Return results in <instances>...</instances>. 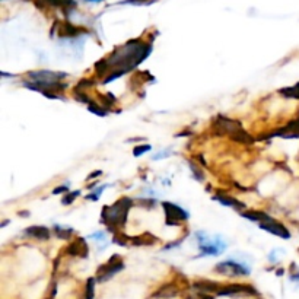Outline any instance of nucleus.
Masks as SVG:
<instances>
[{
  "label": "nucleus",
  "instance_id": "0eeeda50",
  "mask_svg": "<svg viewBox=\"0 0 299 299\" xmlns=\"http://www.w3.org/2000/svg\"><path fill=\"white\" fill-rule=\"evenodd\" d=\"M197 240H199L200 251L203 253V255H219V253H222L226 247L219 238L213 241L204 233H197Z\"/></svg>",
  "mask_w": 299,
  "mask_h": 299
},
{
  "label": "nucleus",
  "instance_id": "a211bd4d",
  "mask_svg": "<svg viewBox=\"0 0 299 299\" xmlns=\"http://www.w3.org/2000/svg\"><path fill=\"white\" fill-rule=\"evenodd\" d=\"M279 94H282L286 98H293V100H299V82L295 86L290 88H283L279 91Z\"/></svg>",
  "mask_w": 299,
  "mask_h": 299
},
{
  "label": "nucleus",
  "instance_id": "20e7f679",
  "mask_svg": "<svg viewBox=\"0 0 299 299\" xmlns=\"http://www.w3.org/2000/svg\"><path fill=\"white\" fill-rule=\"evenodd\" d=\"M123 268H124V263H123L122 257L120 255H112L105 264H102L98 268L97 280L98 282H105V280L111 279L114 275H117L118 272H122Z\"/></svg>",
  "mask_w": 299,
  "mask_h": 299
},
{
  "label": "nucleus",
  "instance_id": "bb28decb",
  "mask_svg": "<svg viewBox=\"0 0 299 299\" xmlns=\"http://www.w3.org/2000/svg\"><path fill=\"white\" fill-rule=\"evenodd\" d=\"M152 2H155V0H124L122 2L123 5H149V3H152Z\"/></svg>",
  "mask_w": 299,
  "mask_h": 299
},
{
  "label": "nucleus",
  "instance_id": "423d86ee",
  "mask_svg": "<svg viewBox=\"0 0 299 299\" xmlns=\"http://www.w3.org/2000/svg\"><path fill=\"white\" fill-rule=\"evenodd\" d=\"M216 273L223 275L228 277H238V276H248L250 275V268L245 267L244 264H240L236 261H222L215 267Z\"/></svg>",
  "mask_w": 299,
  "mask_h": 299
},
{
  "label": "nucleus",
  "instance_id": "f704fd0d",
  "mask_svg": "<svg viewBox=\"0 0 299 299\" xmlns=\"http://www.w3.org/2000/svg\"><path fill=\"white\" fill-rule=\"evenodd\" d=\"M85 2H102V0H85Z\"/></svg>",
  "mask_w": 299,
  "mask_h": 299
},
{
  "label": "nucleus",
  "instance_id": "9d476101",
  "mask_svg": "<svg viewBox=\"0 0 299 299\" xmlns=\"http://www.w3.org/2000/svg\"><path fill=\"white\" fill-rule=\"evenodd\" d=\"M67 253H69V255H73V257H83V258H86L89 253L86 241L83 238H76L73 243L69 244Z\"/></svg>",
  "mask_w": 299,
  "mask_h": 299
},
{
  "label": "nucleus",
  "instance_id": "1a4fd4ad",
  "mask_svg": "<svg viewBox=\"0 0 299 299\" xmlns=\"http://www.w3.org/2000/svg\"><path fill=\"white\" fill-rule=\"evenodd\" d=\"M238 293H250V295H255L254 289L247 285H228V286H221L216 295L219 296H229V295H238Z\"/></svg>",
  "mask_w": 299,
  "mask_h": 299
},
{
  "label": "nucleus",
  "instance_id": "aec40b11",
  "mask_svg": "<svg viewBox=\"0 0 299 299\" xmlns=\"http://www.w3.org/2000/svg\"><path fill=\"white\" fill-rule=\"evenodd\" d=\"M72 229H69V228H60V226H55V235L60 238V240H70V235H72Z\"/></svg>",
  "mask_w": 299,
  "mask_h": 299
},
{
  "label": "nucleus",
  "instance_id": "2f4dec72",
  "mask_svg": "<svg viewBox=\"0 0 299 299\" xmlns=\"http://www.w3.org/2000/svg\"><path fill=\"white\" fill-rule=\"evenodd\" d=\"M91 236H92V238H95V240H105V233H104V232L92 233Z\"/></svg>",
  "mask_w": 299,
  "mask_h": 299
},
{
  "label": "nucleus",
  "instance_id": "9b49d317",
  "mask_svg": "<svg viewBox=\"0 0 299 299\" xmlns=\"http://www.w3.org/2000/svg\"><path fill=\"white\" fill-rule=\"evenodd\" d=\"M85 31L79 26H75L73 23L70 22H63L58 25V35L60 37H78L80 34H83Z\"/></svg>",
  "mask_w": 299,
  "mask_h": 299
},
{
  "label": "nucleus",
  "instance_id": "6ab92c4d",
  "mask_svg": "<svg viewBox=\"0 0 299 299\" xmlns=\"http://www.w3.org/2000/svg\"><path fill=\"white\" fill-rule=\"evenodd\" d=\"M95 295V279L89 277L86 282V292H85V299H94Z\"/></svg>",
  "mask_w": 299,
  "mask_h": 299
},
{
  "label": "nucleus",
  "instance_id": "c9c22d12",
  "mask_svg": "<svg viewBox=\"0 0 299 299\" xmlns=\"http://www.w3.org/2000/svg\"><path fill=\"white\" fill-rule=\"evenodd\" d=\"M298 118H299V117H298Z\"/></svg>",
  "mask_w": 299,
  "mask_h": 299
},
{
  "label": "nucleus",
  "instance_id": "7ed1b4c3",
  "mask_svg": "<svg viewBox=\"0 0 299 299\" xmlns=\"http://www.w3.org/2000/svg\"><path fill=\"white\" fill-rule=\"evenodd\" d=\"M162 207H164V212H165L166 225H169V226H180L183 222H186L189 219V213L184 209H181L177 204H174V203L164 201Z\"/></svg>",
  "mask_w": 299,
  "mask_h": 299
},
{
  "label": "nucleus",
  "instance_id": "f03ea898",
  "mask_svg": "<svg viewBox=\"0 0 299 299\" xmlns=\"http://www.w3.org/2000/svg\"><path fill=\"white\" fill-rule=\"evenodd\" d=\"M130 207H132V200L129 197H122L112 206H105L102 209V222L110 229L123 226L127 221V213L130 211Z\"/></svg>",
  "mask_w": 299,
  "mask_h": 299
},
{
  "label": "nucleus",
  "instance_id": "c756f323",
  "mask_svg": "<svg viewBox=\"0 0 299 299\" xmlns=\"http://www.w3.org/2000/svg\"><path fill=\"white\" fill-rule=\"evenodd\" d=\"M67 186H63V187H57V189L53 190V194H62V193H65L67 191Z\"/></svg>",
  "mask_w": 299,
  "mask_h": 299
},
{
  "label": "nucleus",
  "instance_id": "72a5a7b5",
  "mask_svg": "<svg viewBox=\"0 0 299 299\" xmlns=\"http://www.w3.org/2000/svg\"><path fill=\"white\" fill-rule=\"evenodd\" d=\"M201 299H213L212 296H201Z\"/></svg>",
  "mask_w": 299,
  "mask_h": 299
},
{
  "label": "nucleus",
  "instance_id": "393cba45",
  "mask_svg": "<svg viewBox=\"0 0 299 299\" xmlns=\"http://www.w3.org/2000/svg\"><path fill=\"white\" fill-rule=\"evenodd\" d=\"M79 194H80V191H79V190H76V191H73V193H70V194L65 196V197H63V200H62V203H63V204H72V203L75 201V199L78 197Z\"/></svg>",
  "mask_w": 299,
  "mask_h": 299
},
{
  "label": "nucleus",
  "instance_id": "f8f14e48",
  "mask_svg": "<svg viewBox=\"0 0 299 299\" xmlns=\"http://www.w3.org/2000/svg\"><path fill=\"white\" fill-rule=\"evenodd\" d=\"M25 235L45 241V240L50 238V229L45 228V226H29V228L25 229Z\"/></svg>",
  "mask_w": 299,
  "mask_h": 299
},
{
  "label": "nucleus",
  "instance_id": "412c9836",
  "mask_svg": "<svg viewBox=\"0 0 299 299\" xmlns=\"http://www.w3.org/2000/svg\"><path fill=\"white\" fill-rule=\"evenodd\" d=\"M73 97L75 100L79 101V102H91L89 97L85 94V91H79V89H75L73 91Z\"/></svg>",
  "mask_w": 299,
  "mask_h": 299
},
{
  "label": "nucleus",
  "instance_id": "39448f33",
  "mask_svg": "<svg viewBox=\"0 0 299 299\" xmlns=\"http://www.w3.org/2000/svg\"><path fill=\"white\" fill-rule=\"evenodd\" d=\"M240 129H243L240 123L231 120L228 117H223V115H218L216 120L213 122V133L216 136H229L231 137Z\"/></svg>",
  "mask_w": 299,
  "mask_h": 299
},
{
  "label": "nucleus",
  "instance_id": "ddd939ff",
  "mask_svg": "<svg viewBox=\"0 0 299 299\" xmlns=\"http://www.w3.org/2000/svg\"><path fill=\"white\" fill-rule=\"evenodd\" d=\"M213 199L216 200V201H219L223 206H229V207H235V209H245V207H247L243 201L233 199L231 196H221V194H218V196H215Z\"/></svg>",
  "mask_w": 299,
  "mask_h": 299
},
{
  "label": "nucleus",
  "instance_id": "2eb2a0df",
  "mask_svg": "<svg viewBox=\"0 0 299 299\" xmlns=\"http://www.w3.org/2000/svg\"><path fill=\"white\" fill-rule=\"evenodd\" d=\"M241 216L245 218V219H248V221L258 222V223L270 219V216H268V215L263 213V212H257V211H245L241 213Z\"/></svg>",
  "mask_w": 299,
  "mask_h": 299
},
{
  "label": "nucleus",
  "instance_id": "6e6552de",
  "mask_svg": "<svg viewBox=\"0 0 299 299\" xmlns=\"http://www.w3.org/2000/svg\"><path fill=\"white\" fill-rule=\"evenodd\" d=\"M258 225H260V228H261V229H264V231H267V232L273 233V235H276V236H280V238H283V240H288V238H290V232L288 231V228H286V226H283L280 222L275 221L273 218H270L268 221L260 222Z\"/></svg>",
  "mask_w": 299,
  "mask_h": 299
},
{
  "label": "nucleus",
  "instance_id": "f257e3e1",
  "mask_svg": "<svg viewBox=\"0 0 299 299\" xmlns=\"http://www.w3.org/2000/svg\"><path fill=\"white\" fill-rule=\"evenodd\" d=\"M151 51H152L151 44H144L139 40L129 41L123 47H118L112 54H110V57L102 58L95 65L97 76H102L112 70L110 76L104 80V83H110L114 79L120 78L126 72L132 70L139 63H142Z\"/></svg>",
  "mask_w": 299,
  "mask_h": 299
},
{
  "label": "nucleus",
  "instance_id": "473e14b6",
  "mask_svg": "<svg viewBox=\"0 0 299 299\" xmlns=\"http://www.w3.org/2000/svg\"><path fill=\"white\" fill-rule=\"evenodd\" d=\"M98 175H101V171H95L94 174H91L88 177V180H91V178H94V177H98Z\"/></svg>",
  "mask_w": 299,
  "mask_h": 299
},
{
  "label": "nucleus",
  "instance_id": "cd10ccee",
  "mask_svg": "<svg viewBox=\"0 0 299 299\" xmlns=\"http://www.w3.org/2000/svg\"><path fill=\"white\" fill-rule=\"evenodd\" d=\"M190 166H191V171H193V174H194L196 180H199V181H203V180H204V175H203V172H201L200 169H197V168L194 166V164H190Z\"/></svg>",
  "mask_w": 299,
  "mask_h": 299
},
{
  "label": "nucleus",
  "instance_id": "b1692460",
  "mask_svg": "<svg viewBox=\"0 0 299 299\" xmlns=\"http://www.w3.org/2000/svg\"><path fill=\"white\" fill-rule=\"evenodd\" d=\"M88 110L91 112H94V114H97V115H100V117H104V115H107V110H104V108H100L97 104H89Z\"/></svg>",
  "mask_w": 299,
  "mask_h": 299
},
{
  "label": "nucleus",
  "instance_id": "a878e982",
  "mask_svg": "<svg viewBox=\"0 0 299 299\" xmlns=\"http://www.w3.org/2000/svg\"><path fill=\"white\" fill-rule=\"evenodd\" d=\"M151 151V146L149 144H143V146H137V147H134L133 151V155L134 156H142L146 152H149Z\"/></svg>",
  "mask_w": 299,
  "mask_h": 299
},
{
  "label": "nucleus",
  "instance_id": "4468645a",
  "mask_svg": "<svg viewBox=\"0 0 299 299\" xmlns=\"http://www.w3.org/2000/svg\"><path fill=\"white\" fill-rule=\"evenodd\" d=\"M194 288L201 292H212V293H218V290L221 289V285L218 282H211V280H199L194 283Z\"/></svg>",
  "mask_w": 299,
  "mask_h": 299
},
{
  "label": "nucleus",
  "instance_id": "c85d7f7f",
  "mask_svg": "<svg viewBox=\"0 0 299 299\" xmlns=\"http://www.w3.org/2000/svg\"><path fill=\"white\" fill-rule=\"evenodd\" d=\"M105 187H107V186H102V187H100V189L97 190L95 193H91L89 196H86V199L88 200H98L100 199V194L102 193V190L105 189Z\"/></svg>",
  "mask_w": 299,
  "mask_h": 299
},
{
  "label": "nucleus",
  "instance_id": "dca6fc26",
  "mask_svg": "<svg viewBox=\"0 0 299 299\" xmlns=\"http://www.w3.org/2000/svg\"><path fill=\"white\" fill-rule=\"evenodd\" d=\"M177 293L178 289L175 285H165L156 292L155 298H174V296H177Z\"/></svg>",
  "mask_w": 299,
  "mask_h": 299
},
{
  "label": "nucleus",
  "instance_id": "4be33fe9",
  "mask_svg": "<svg viewBox=\"0 0 299 299\" xmlns=\"http://www.w3.org/2000/svg\"><path fill=\"white\" fill-rule=\"evenodd\" d=\"M129 241H132V238H129L127 235H124V233L118 232L115 236H114V243L118 245H127Z\"/></svg>",
  "mask_w": 299,
  "mask_h": 299
},
{
  "label": "nucleus",
  "instance_id": "f3484780",
  "mask_svg": "<svg viewBox=\"0 0 299 299\" xmlns=\"http://www.w3.org/2000/svg\"><path fill=\"white\" fill-rule=\"evenodd\" d=\"M134 245H152L155 244L158 241V238L154 236L151 232H144L142 236H136V238H132Z\"/></svg>",
  "mask_w": 299,
  "mask_h": 299
},
{
  "label": "nucleus",
  "instance_id": "5701e85b",
  "mask_svg": "<svg viewBox=\"0 0 299 299\" xmlns=\"http://www.w3.org/2000/svg\"><path fill=\"white\" fill-rule=\"evenodd\" d=\"M100 100L102 101V105L105 107V110H107V108H110V107H112V105H114V102H115V100H114V97H112V95H110V94H108L107 97H104V95H101Z\"/></svg>",
  "mask_w": 299,
  "mask_h": 299
},
{
  "label": "nucleus",
  "instance_id": "7c9ffc66",
  "mask_svg": "<svg viewBox=\"0 0 299 299\" xmlns=\"http://www.w3.org/2000/svg\"><path fill=\"white\" fill-rule=\"evenodd\" d=\"M171 155V152H159V154H158V155H155L154 156V159H159V158H166V156H169Z\"/></svg>",
  "mask_w": 299,
  "mask_h": 299
}]
</instances>
